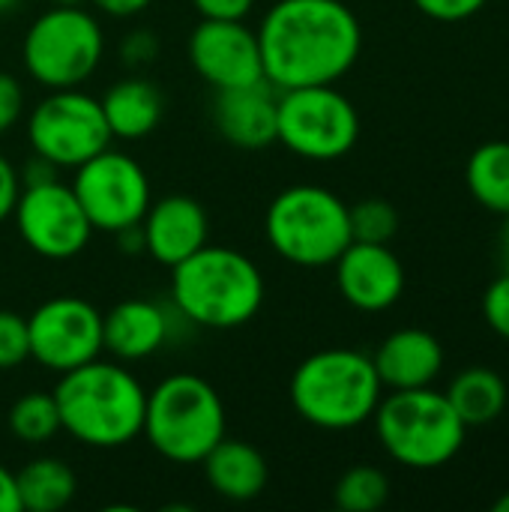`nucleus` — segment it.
I'll list each match as a JSON object with an SVG mask.
<instances>
[{
	"mask_svg": "<svg viewBox=\"0 0 509 512\" xmlns=\"http://www.w3.org/2000/svg\"><path fill=\"white\" fill-rule=\"evenodd\" d=\"M255 33L276 90L336 84L363 48V27L342 0H276Z\"/></svg>",
	"mask_w": 509,
	"mask_h": 512,
	"instance_id": "nucleus-1",
	"label": "nucleus"
},
{
	"mask_svg": "<svg viewBox=\"0 0 509 512\" xmlns=\"http://www.w3.org/2000/svg\"><path fill=\"white\" fill-rule=\"evenodd\" d=\"M60 429L93 450L132 444L144 429L147 390L120 363L90 360L60 375L54 387Z\"/></svg>",
	"mask_w": 509,
	"mask_h": 512,
	"instance_id": "nucleus-2",
	"label": "nucleus"
},
{
	"mask_svg": "<svg viewBox=\"0 0 509 512\" xmlns=\"http://www.w3.org/2000/svg\"><path fill=\"white\" fill-rule=\"evenodd\" d=\"M267 297L258 264L231 246H201L171 267V303L195 327L237 330L249 324Z\"/></svg>",
	"mask_w": 509,
	"mask_h": 512,
	"instance_id": "nucleus-3",
	"label": "nucleus"
},
{
	"mask_svg": "<svg viewBox=\"0 0 509 512\" xmlns=\"http://www.w3.org/2000/svg\"><path fill=\"white\" fill-rule=\"evenodd\" d=\"M291 405L315 429L348 432L372 420L384 384L372 357L351 348H324L291 375Z\"/></svg>",
	"mask_w": 509,
	"mask_h": 512,
	"instance_id": "nucleus-4",
	"label": "nucleus"
},
{
	"mask_svg": "<svg viewBox=\"0 0 509 512\" xmlns=\"http://www.w3.org/2000/svg\"><path fill=\"white\" fill-rule=\"evenodd\" d=\"M225 405L216 387L198 375L177 372L147 393L141 435L174 465H201L225 438Z\"/></svg>",
	"mask_w": 509,
	"mask_h": 512,
	"instance_id": "nucleus-5",
	"label": "nucleus"
},
{
	"mask_svg": "<svg viewBox=\"0 0 509 512\" xmlns=\"http://www.w3.org/2000/svg\"><path fill=\"white\" fill-rule=\"evenodd\" d=\"M372 420L384 453L411 471L450 465L468 435L450 399L432 387L393 390L378 402Z\"/></svg>",
	"mask_w": 509,
	"mask_h": 512,
	"instance_id": "nucleus-6",
	"label": "nucleus"
},
{
	"mask_svg": "<svg viewBox=\"0 0 509 512\" xmlns=\"http://www.w3.org/2000/svg\"><path fill=\"white\" fill-rule=\"evenodd\" d=\"M264 237L288 264L327 267L354 240L348 204L324 186H288L264 213Z\"/></svg>",
	"mask_w": 509,
	"mask_h": 512,
	"instance_id": "nucleus-7",
	"label": "nucleus"
},
{
	"mask_svg": "<svg viewBox=\"0 0 509 512\" xmlns=\"http://www.w3.org/2000/svg\"><path fill=\"white\" fill-rule=\"evenodd\" d=\"M105 33L81 6H51L27 30L21 60L45 90L81 87L102 63Z\"/></svg>",
	"mask_w": 509,
	"mask_h": 512,
	"instance_id": "nucleus-8",
	"label": "nucleus"
},
{
	"mask_svg": "<svg viewBox=\"0 0 509 512\" xmlns=\"http://www.w3.org/2000/svg\"><path fill=\"white\" fill-rule=\"evenodd\" d=\"M360 114L333 84L279 90L276 141L309 162H333L354 150Z\"/></svg>",
	"mask_w": 509,
	"mask_h": 512,
	"instance_id": "nucleus-9",
	"label": "nucleus"
},
{
	"mask_svg": "<svg viewBox=\"0 0 509 512\" xmlns=\"http://www.w3.org/2000/svg\"><path fill=\"white\" fill-rule=\"evenodd\" d=\"M27 141L36 156L48 159L54 168H78L111 144V132L96 96L81 87L48 90L30 117Z\"/></svg>",
	"mask_w": 509,
	"mask_h": 512,
	"instance_id": "nucleus-10",
	"label": "nucleus"
},
{
	"mask_svg": "<svg viewBox=\"0 0 509 512\" xmlns=\"http://www.w3.org/2000/svg\"><path fill=\"white\" fill-rule=\"evenodd\" d=\"M81 201L93 231L117 234L129 225H141L150 207V180L141 162L105 147L93 159L75 168L69 183Z\"/></svg>",
	"mask_w": 509,
	"mask_h": 512,
	"instance_id": "nucleus-11",
	"label": "nucleus"
},
{
	"mask_svg": "<svg viewBox=\"0 0 509 512\" xmlns=\"http://www.w3.org/2000/svg\"><path fill=\"white\" fill-rule=\"evenodd\" d=\"M12 219L24 246L45 261H69L81 255L93 237V225L81 201L75 198L72 186L60 183L57 177L24 186Z\"/></svg>",
	"mask_w": 509,
	"mask_h": 512,
	"instance_id": "nucleus-12",
	"label": "nucleus"
},
{
	"mask_svg": "<svg viewBox=\"0 0 509 512\" xmlns=\"http://www.w3.org/2000/svg\"><path fill=\"white\" fill-rule=\"evenodd\" d=\"M30 360L48 372H69L96 360L102 348V312L84 297H51L27 318Z\"/></svg>",
	"mask_w": 509,
	"mask_h": 512,
	"instance_id": "nucleus-13",
	"label": "nucleus"
},
{
	"mask_svg": "<svg viewBox=\"0 0 509 512\" xmlns=\"http://www.w3.org/2000/svg\"><path fill=\"white\" fill-rule=\"evenodd\" d=\"M189 63L213 90L264 81L258 33L243 21L201 18L189 36Z\"/></svg>",
	"mask_w": 509,
	"mask_h": 512,
	"instance_id": "nucleus-14",
	"label": "nucleus"
},
{
	"mask_svg": "<svg viewBox=\"0 0 509 512\" xmlns=\"http://www.w3.org/2000/svg\"><path fill=\"white\" fill-rule=\"evenodd\" d=\"M333 264L339 294L360 312H387L405 291V267L387 243L351 240Z\"/></svg>",
	"mask_w": 509,
	"mask_h": 512,
	"instance_id": "nucleus-15",
	"label": "nucleus"
},
{
	"mask_svg": "<svg viewBox=\"0 0 509 512\" xmlns=\"http://www.w3.org/2000/svg\"><path fill=\"white\" fill-rule=\"evenodd\" d=\"M141 231L144 252L162 267H177L207 243L210 222L207 210L192 195H165L150 201L141 219Z\"/></svg>",
	"mask_w": 509,
	"mask_h": 512,
	"instance_id": "nucleus-16",
	"label": "nucleus"
},
{
	"mask_svg": "<svg viewBox=\"0 0 509 512\" xmlns=\"http://www.w3.org/2000/svg\"><path fill=\"white\" fill-rule=\"evenodd\" d=\"M279 90L264 78L246 87L216 90L213 123L219 135L240 150H264L276 141Z\"/></svg>",
	"mask_w": 509,
	"mask_h": 512,
	"instance_id": "nucleus-17",
	"label": "nucleus"
},
{
	"mask_svg": "<svg viewBox=\"0 0 509 512\" xmlns=\"http://www.w3.org/2000/svg\"><path fill=\"white\" fill-rule=\"evenodd\" d=\"M372 363H375L381 384L390 390L432 387V381L444 369V348L429 330L405 327V330L390 333L378 345Z\"/></svg>",
	"mask_w": 509,
	"mask_h": 512,
	"instance_id": "nucleus-18",
	"label": "nucleus"
},
{
	"mask_svg": "<svg viewBox=\"0 0 509 512\" xmlns=\"http://www.w3.org/2000/svg\"><path fill=\"white\" fill-rule=\"evenodd\" d=\"M171 336L168 312L153 300H123L108 315H102V348L123 360H147L153 357Z\"/></svg>",
	"mask_w": 509,
	"mask_h": 512,
	"instance_id": "nucleus-19",
	"label": "nucleus"
},
{
	"mask_svg": "<svg viewBox=\"0 0 509 512\" xmlns=\"http://www.w3.org/2000/svg\"><path fill=\"white\" fill-rule=\"evenodd\" d=\"M204 477L207 486L234 504H246L255 501L270 480V468L267 459L258 447H252L249 441H234V438H222L204 459Z\"/></svg>",
	"mask_w": 509,
	"mask_h": 512,
	"instance_id": "nucleus-20",
	"label": "nucleus"
},
{
	"mask_svg": "<svg viewBox=\"0 0 509 512\" xmlns=\"http://www.w3.org/2000/svg\"><path fill=\"white\" fill-rule=\"evenodd\" d=\"M105 123L111 138L120 141H141L165 117V96L162 90L147 78H123L108 87V93L99 99Z\"/></svg>",
	"mask_w": 509,
	"mask_h": 512,
	"instance_id": "nucleus-21",
	"label": "nucleus"
},
{
	"mask_svg": "<svg viewBox=\"0 0 509 512\" xmlns=\"http://www.w3.org/2000/svg\"><path fill=\"white\" fill-rule=\"evenodd\" d=\"M444 396L450 399L453 411L468 429L495 423L507 408V384L489 366H471L459 372Z\"/></svg>",
	"mask_w": 509,
	"mask_h": 512,
	"instance_id": "nucleus-22",
	"label": "nucleus"
},
{
	"mask_svg": "<svg viewBox=\"0 0 509 512\" xmlns=\"http://www.w3.org/2000/svg\"><path fill=\"white\" fill-rule=\"evenodd\" d=\"M15 486H18V501L21 510L27 512H57L72 504L75 492H78V480L75 471L54 456H42L27 462L18 474H15Z\"/></svg>",
	"mask_w": 509,
	"mask_h": 512,
	"instance_id": "nucleus-23",
	"label": "nucleus"
},
{
	"mask_svg": "<svg viewBox=\"0 0 509 512\" xmlns=\"http://www.w3.org/2000/svg\"><path fill=\"white\" fill-rule=\"evenodd\" d=\"M471 195L492 213H509V141L480 144L465 168Z\"/></svg>",
	"mask_w": 509,
	"mask_h": 512,
	"instance_id": "nucleus-24",
	"label": "nucleus"
},
{
	"mask_svg": "<svg viewBox=\"0 0 509 512\" xmlns=\"http://www.w3.org/2000/svg\"><path fill=\"white\" fill-rule=\"evenodd\" d=\"M9 432L21 444H45L60 432V411L54 393H24L9 408Z\"/></svg>",
	"mask_w": 509,
	"mask_h": 512,
	"instance_id": "nucleus-25",
	"label": "nucleus"
},
{
	"mask_svg": "<svg viewBox=\"0 0 509 512\" xmlns=\"http://www.w3.org/2000/svg\"><path fill=\"white\" fill-rule=\"evenodd\" d=\"M390 498V480L372 465H354L336 483L333 501L345 512H375Z\"/></svg>",
	"mask_w": 509,
	"mask_h": 512,
	"instance_id": "nucleus-26",
	"label": "nucleus"
},
{
	"mask_svg": "<svg viewBox=\"0 0 509 512\" xmlns=\"http://www.w3.org/2000/svg\"><path fill=\"white\" fill-rule=\"evenodd\" d=\"M351 237L360 243H390L399 231V210L384 198H366L348 207Z\"/></svg>",
	"mask_w": 509,
	"mask_h": 512,
	"instance_id": "nucleus-27",
	"label": "nucleus"
},
{
	"mask_svg": "<svg viewBox=\"0 0 509 512\" xmlns=\"http://www.w3.org/2000/svg\"><path fill=\"white\" fill-rule=\"evenodd\" d=\"M27 360H30L27 318L0 309V372H12Z\"/></svg>",
	"mask_w": 509,
	"mask_h": 512,
	"instance_id": "nucleus-28",
	"label": "nucleus"
},
{
	"mask_svg": "<svg viewBox=\"0 0 509 512\" xmlns=\"http://www.w3.org/2000/svg\"><path fill=\"white\" fill-rule=\"evenodd\" d=\"M483 318L489 330L509 342V273H501L483 294Z\"/></svg>",
	"mask_w": 509,
	"mask_h": 512,
	"instance_id": "nucleus-29",
	"label": "nucleus"
},
{
	"mask_svg": "<svg viewBox=\"0 0 509 512\" xmlns=\"http://www.w3.org/2000/svg\"><path fill=\"white\" fill-rule=\"evenodd\" d=\"M423 15L435 18V21H444V24H456V21H465L471 15H477L489 0H411Z\"/></svg>",
	"mask_w": 509,
	"mask_h": 512,
	"instance_id": "nucleus-30",
	"label": "nucleus"
},
{
	"mask_svg": "<svg viewBox=\"0 0 509 512\" xmlns=\"http://www.w3.org/2000/svg\"><path fill=\"white\" fill-rule=\"evenodd\" d=\"M159 57V36L147 27H138L123 36L120 42V60L129 66H147Z\"/></svg>",
	"mask_w": 509,
	"mask_h": 512,
	"instance_id": "nucleus-31",
	"label": "nucleus"
},
{
	"mask_svg": "<svg viewBox=\"0 0 509 512\" xmlns=\"http://www.w3.org/2000/svg\"><path fill=\"white\" fill-rule=\"evenodd\" d=\"M24 114V87L15 75L0 72V135H6Z\"/></svg>",
	"mask_w": 509,
	"mask_h": 512,
	"instance_id": "nucleus-32",
	"label": "nucleus"
},
{
	"mask_svg": "<svg viewBox=\"0 0 509 512\" xmlns=\"http://www.w3.org/2000/svg\"><path fill=\"white\" fill-rule=\"evenodd\" d=\"M192 6L201 12V18H219V21H243L255 0H192Z\"/></svg>",
	"mask_w": 509,
	"mask_h": 512,
	"instance_id": "nucleus-33",
	"label": "nucleus"
},
{
	"mask_svg": "<svg viewBox=\"0 0 509 512\" xmlns=\"http://www.w3.org/2000/svg\"><path fill=\"white\" fill-rule=\"evenodd\" d=\"M24 183H21V174L18 168L0 153V222L12 216L15 204H18V195H21Z\"/></svg>",
	"mask_w": 509,
	"mask_h": 512,
	"instance_id": "nucleus-34",
	"label": "nucleus"
},
{
	"mask_svg": "<svg viewBox=\"0 0 509 512\" xmlns=\"http://www.w3.org/2000/svg\"><path fill=\"white\" fill-rule=\"evenodd\" d=\"M90 3L111 18H132L138 12H144L153 0H90Z\"/></svg>",
	"mask_w": 509,
	"mask_h": 512,
	"instance_id": "nucleus-35",
	"label": "nucleus"
},
{
	"mask_svg": "<svg viewBox=\"0 0 509 512\" xmlns=\"http://www.w3.org/2000/svg\"><path fill=\"white\" fill-rule=\"evenodd\" d=\"M21 183L24 186H36V183H48V180H54L57 177V168L48 162V159H42V156H33L21 171Z\"/></svg>",
	"mask_w": 509,
	"mask_h": 512,
	"instance_id": "nucleus-36",
	"label": "nucleus"
},
{
	"mask_svg": "<svg viewBox=\"0 0 509 512\" xmlns=\"http://www.w3.org/2000/svg\"><path fill=\"white\" fill-rule=\"evenodd\" d=\"M0 512H21L15 474H12V471H6L3 465H0Z\"/></svg>",
	"mask_w": 509,
	"mask_h": 512,
	"instance_id": "nucleus-37",
	"label": "nucleus"
},
{
	"mask_svg": "<svg viewBox=\"0 0 509 512\" xmlns=\"http://www.w3.org/2000/svg\"><path fill=\"white\" fill-rule=\"evenodd\" d=\"M114 237L120 243V252H126V255H141L144 252V231H141V225H129V228L117 231Z\"/></svg>",
	"mask_w": 509,
	"mask_h": 512,
	"instance_id": "nucleus-38",
	"label": "nucleus"
},
{
	"mask_svg": "<svg viewBox=\"0 0 509 512\" xmlns=\"http://www.w3.org/2000/svg\"><path fill=\"white\" fill-rule=\"evenodd\" d=\"M498 246H501V264H504V273H509V213L504 216V228H501Z\"/></svg>",
	"mask_w": 509,
	"mask_h": 512,
	"instance_id": "nucleus-39",
	"label": "nucleus"
},
{
	"mask_svg": "<svg viewBox=\"0 0 509 512\" xmlns=\"http://www.w3.org/2000/svg\"><path fill=\"white\" fill-rule=\"evenodd\" d=\"M492 510H495V512H509V492H507V495H501V498H498V501L492 504Z\"/></svg>",
	"mask_w": 509,
	"mask_h": 512,
	"instance_id": "nucleus-40",
	"label": "nucleus"
},
{
	"mask_svg": "<svg viewBox=\"0 0 509 512\" xmlns=\"http://www.w3.org/2000/svg\"><path fill=\"white\" fill-rule=\"evenodd\" d=\"M18 3H21V0H0V15H6V12L18 9Z\"/></svg>",
	"mask_w": 509,
	"mask_h": 512,
	"instance_id": "nucleus-41",
	"label": "nucleus"
},
{
	"mask_svg": "<svg viewBox=\"0 0 509 512\" xmlns=\"http://www.w3.org/2000/svg\"><path fill=\"white\" fill-rule=\"evenodd\" d=\"M84 0H51V6H81Z\"/></svg>",
	"mask_w": 509,
	"mask_h": 512,
	"instance_id": "nucleus-42",
	"label": "nucleus"
}]
</instances>
